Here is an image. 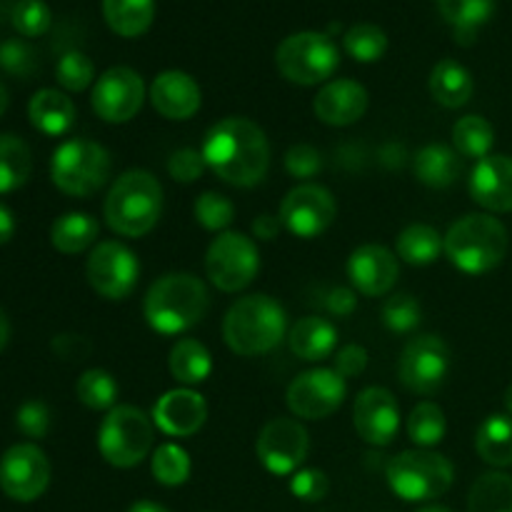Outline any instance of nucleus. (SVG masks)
I'll list each match as a JSON object with an SVG mask.
<instances>
[{
    "label": "nucleus",
    "instance_id": "42",
    "mask_svg": "<svg viewBox=\"0 0 512 512\" xmlns=\"http://www.w3.org/2000/svg\"><path fill=\"white\" fill-rule=\"evenodd\" d=\"M55 78L70 93H80V90H85L95 80V65L80 50H70L55 65Z\"/></svg>",
    "mask_w": 512,
    "mask_h": 512
},
{
    "label": "nucleus",
    "instance_id": "23",
    "mask_svg": "<svg viewBox=\"0 0 512 512\" xmlns=\"http://www.w3.org/2000/svg\"><path fill=\"white\" fill-rule=\"evenodd\" d=\"M200 85L183 70H165L150 85V103L163 118L188 120L200 108Z\"/></svg>",
    "mask_w": 512,
    "mask_h": 512
},
{
    "label": "nucleus",
    "instance_id": "20",
    "mask_svg": "<svg viewBox=\"0 0 512 512\" xmlns=\"http://www.w3.org/2000/svg\"><path fill=\"white\" fill-rule=\"evenodd\" d=\"M208 420L203 395L190 388L168 390L153 408V423L170 438H190Z\"/></svg>",
    "mask_w": 512,
    "mask_h": 512
},
{
    "label": "nucleus",
    "instance_id": "10",
    "mask_svg": "<svg viewBox=\"0 0 512 512\" xmlns=\"http://www.w3.org/2000/svg\"><path fill=\"white\" fill-rule=\"evenodd\" d=\"M260 270V253L253 238L243 233H220L205 255V273L223 293L248 288Z\"/></svg>",
    "mask_w": 512,
    "mask_h": 512
},
{
    "label": "nucleus",
    "instance_id": "44",
    "mask_svg": "<svg viewBox=\"0 0 512 512\" xmlns=\"http://www.w3.org/2000/svg\"><path fill=\"white\" fill-rule=\"evenodd\" d=\"M420 320H423V310L413 295L398 293L383 305V323L393 333H410V330L418 328Z\"/></svg>",
    "mask_w": 512,
    "mask_h": 512
},
{
    "label": "nucleus",
    "instance_id": "35",
    "mask_svg": "<svg viewBox=\"0 0 512 512\" xmlns=\"http://www.w3.org/2000/svg\"><path fill=\"white\" fill-rule=\"evenodd\" d=\"M468 512H512V478L505 473H485L475 480Z\"/></svg>",
    "mask_w": 512,
    "mask_h": 512
},
{
    "label": "nucleus",
    "instance_id": "50",
    "mask_svg": "<svg viewBox=\"0 0 512 512\" xmlns=\"http://www.w3.org/2000/svg\"><path fill=\"white\" fill-rule=\"evenodd\" d=\"M333 360H335V368H333L335 373L343 375L345 380L358 378V375L368 368V350H365L363 345L350 343V345H343V348L333 355Z\"/></svg>",
    "mask_w": 512,
    "mask_h": 512
},
{
    "label": "nucleus",
    "instance_id": "26",
    "mask_svg": "<svg viewBox=\"0 0 512 512\" xmlns=\"http://www.w3.org/2000/svg\"><path fill=\"white\" fill-rule=\"evenodd\" d=\"M460 165L458 153L443 143H430L420 148L413 158V173L428 188H450L455 180L460 178Z\"/></svg>",
    "mask_w": 512,
    "mask_h": 512
},
{
    "label": "nucleus",
    "instance_id": "11",
    "mask_svg": "<svg viewBox=\"0 0 512 512\" xmlns=\"http://www.w3.org/2000/svg\"><path fill=\"white\" fill-rule=\"evenodd\" d=\"M453 365L448 343L438 335H418L403 348L398 363L400 383L418 395H433L445 385Z\"/></svg>",
    "mask_w": 512,
    "mask_h": 512
},
{
    "label": "nucleus",
    "instance_id": "55",
    "mask_svg": "<svg viewBox=\"0 0 512 512\" xmlns=\"http://www.w3.org/2000/svg\"><path fill=\"white\" fill-rule=\"evenodd\" d=\"M8 340H10V320H8V315H5V310L0 308V353L5 350Z\"/></svg>",
    "mask_w": 512,
    "mask_h": 512
},
{
    "label": "nucleus",
    "instance_id": "4",
    "mask_svg": "<svg viewBox=\"0 0 512 512\" xmlns=\"http://www.w3.org/2000/svg\"><path fill=\"white\" fill-rule=\"evenodd\" d=\"M288 330L285 308L270 295H248L230 305L223 320V338L235 355H263L278 348Z\"/></svg>",
    "mask_w": 512,
    "mask_h": 512
},
{
    "label": "nucleus",
    "instance_id": "46",
    "mask_svg": "<svg viewBox=\"0 0 512 512\" xmlns=\"http://www.w3.org/2000/svg\"><path fill=\"white\" fill-rule=\"evenodd\" d=\"M328 490V475L318 468L298 470V473H293V478H290V493L298 500H303V503H320V500L328 495Z\"/></svg>",
    "mask_w": 512,
    "mask_h": 512
},
{
    "label": "nucleus",
    "instance_id": "29",
    "mask_svg": "<svg viewBox=\"0 0 512 512\" xmlns=\"http://www.w3.org/2000/svg\"><path fill=\"white\" fill-rule=\"evenodd\" d=\"M475 450L493 468L512 465V418L510 415H490L480 423L475 433Z\"/></svg>",
    "mask_w": 512,
    "mask_h": 512
},
{
    "label": "nucleus",
    "instance_id": "24",
    "mask_svg": "<svg viewBox=\"0 0 512 512\" xmlns=\"http://www.w3.org/2000/svg\"><path fill=\"white\" fill-rule=\"evenodd\" d=\"M288 345L295 358L305 363H320L325 358H333L338 348V328L328 318L308 315L298 320L288 333Z\"/></svg>",
    "mask_w": 512,
    "mask_h": 512
},
{
    "label": "nucleus",
    "instance_id": "2",
    "mask_svg": "<svg viewBox=\"0 0 512 512\" xmlns=\"http://www.w3.org/2000/svg\"><path fill=\"white\" fill-rule=\"evenodd\" d=\"M210 305L208 288L190 273H168L150 285L143 313L160 335H180L205 318Z\"/></svg>",
    "mask_w": 512,
    "mask_h": 512
},
{
    "label": "nucleus",
    "instance_id": "22",
    "mask_svg": "<svg viewBox=\"0 0 512 512\" xmlns=\"http://www.w3.org/2000/svg\"><path fill=\"white\" fill-rule=\"evenodd\" d=\"M313 110L320 123L345 128L358 123L368 110V90L348 78L330 80L313 100Z\"/></svg>",
    "mask_w": 512,
    "mask_h": 512
},
{
    "label": "nucleus",
    "instance_id": "37",
    "mask_svg": "<svg viewBox=\"0 0 512 512\" xmlns=\"http://www.w3.org/2000/svg\"><path fill=\"white\" fill-rule=\"evenodd\" d=\"M448 420H445L443 408L438 403H418L408 418V435L418 448H433L445 438Z\"/></svg>",
    "mask_w": 512,
    "mask_h": 512
},
{
    "label": "nucleus",
    "instance_id": "52",
    "mask_svg": "<svg viewBox=\"0 0 512 512\" xmlns=\"http://www.w3.org/2000/svg\"><path fill=\"white\" fill-rule=\"evenodd\" d=\"M280 228H283V223H280V215L263 213L253 220V238L265 240V243H268V240L278 238Z\"/></svg>",
    "mask_w": 512,
    "mask_h": 512
},
{
    "label": "nucleus",
    "instance_id": "25",
    "mask_svg": "<svg viewBox=\"0 0 512 512\" xmlns=\"http://www.w3.org/2000/svg\"><path fill=\"white\" fill-rule=\"evenodd\" d=\"M28 118L35 130L43 135L58 138L75 125V105L65 93L55 88H43L30 98Z\"/></svg>",
    "mask_w": 512,
    "mask_h": 512
},
{
    "label": "nucleus",
    "instance_id": "27",
    "mask_svg": "<svg viewBox=\"0 0 512 512\" xmlns=\"http://www.w3.org/2000/svg\"><path fill=\"white\" fill-rule=\"evenodd\" d=\"M473 75L458 60H440L430 73V93L443 108H463L473 98Z\"/></svg>",
    "mask_w": 512,
    "mask_h": 512
},
{
    "label": "nucleus",
    "instance_id": "47",
    "mask_svg": "<svg viewBox=\"0 0 512 512\" xmlns=\"http://www.w3.org/2000/svg\"><path fill=\"white\" fill-rule=\"evenodd\" d=\"M205 168H208V163H205L203 153L195 148H180L168 158L170 178L178 180V183H195L205 173Z\"/></svg>",
    "mask_w": 512,
    "mask_h": 512
},
{
    "label": "nucleus",
    "instance_id": "17",
    "mask_svg": "<svg viewBox=\"0 0 512 512\" xmlns=\"http://www.w3.org/2000/svg\"><path fill=\"white\" fill-rule=\"evenodd\" d=\"M308 430L293 418H273L260 430L255 453L263 468L273 475H293L308 458Z\"/></svg>",
    "mask_w": 512,
    "mask_h": 512
},
{
    "label": "nucleus",
    "instance_id": "6",
    "mask_svg": "<svg viewBox=\"0 0 512 512\" xmlns=\"http://www.w3.org/2000/svg\"><path fill=\"white\" fill-rule=\"evenodd\" d=\"M390 490L408 503H425L445 495L453 485L455 470L445 455L433 450H405L385 468Z\"/></svg>",
    "mask_w": 512,
    "mask_h": 512
},
{
    "label": "nucleus",
    "instance_id": "53",
    "mask_svg": "<svg viewBox=\"0 0 512 512\" xmlns=\"http://www.w3.org/2000/svg\"><path fill=\"white\" fill-rule=\"evenodd\" d=\"M15 233V215L5 203H0V245L8 243Z\"/></svg>",
    "mask_w": 512,
    "mask_h": 512
},
{
    "label": "nucleus",
    "instance_id": "1",
    "mask_svg": "<svg viewBox=\"0 0 512 512\" xmlns=\"http://www.w3.org/2000/svg\"><path fill=\"white\" fill-rule=\"evenodd\" d=\"M208 168L223 183L253 188L263 183L270 168V143L263 128L248 118H225L208 130L203 140Z\"/></svg>",
    "mask_w": 512,
    "mask_h": 512
},
{
    "label": "nucleus",
    "instance_id": "16",
    "mask_svg": "<svg viewBox=\"0 0 512 512\" xmlns=\"http://www.w3.org/2000/svg\"><path fill=\"white\" fill-rule=\"evenodd\" d=\"M145 100V83L128 65L108 68L93 85L90 105L105 123H128L140 113Z\"/></svg>",
    "mask_w": 512,
    "mask_h": 512
},
{
    "label": "nucleus",
    "instance_id": "12",
    "mask_svg": "<svg viewBox=\"0 0 512 512\" xmlns=\"http://www.w3.org/2000/svg\"><path fill=\"white\" fill-rule=\"evenodd\" d=\"M85 273L90 288L105 300H125L133 295L140 280V260L128 245L118 240H103L90 253Z\"/></svg>",
    "mask_w": 512,
    "mask_h": 512
},
{
    "label": "nucleus",
    "instance_id": "31",
    "mask_svg": "<svg viewBox=\"0 0 512 512\" xmlns=\"http://www.w3.org/2000/svg\"><path fill=\"white\" fill-rule=\"evenodd\" d=\"M103 15L113 33L138 38L153 25L155 0H103Z\"/></svg>",
    "mask_w": 512,
    "mask_h": 512
},
{
    "label": "nucleus",
    "instance_id": "3",
    "mask_svg": "<svg viewBox=\"0 0 512 512\" xmlns=\"http://www.w3.org/2000/svg\"><path fill=\"white\" fill-rule=\"evenodd\" d=\"M105 223L123 238H143L163 213V188L148 170H125L105 198Z\"/></svg>",
    "mask_w": 512,
    "mask_h": 512
},
{
    "label": "nucleus",
    "instance_id": "19",
    "mask_svg": "<svg viewBox=\"0 0 512 512\" xmlns=\"http://www.w3.org/2000/svg\"><path fill=\"white\" fill-rule=\"evenodd\" d=\"M398 275V258H395L393 250H388L385 245H360L358 250H353V255H350L348 260L350 283H353V288L358 290V293H363L365 298H380V295L390 293L393 285L398 283Z\"/></svg>",
    "mask_w": 512,
    "mask_h": 512
},
{
    "label": "nucleus",
    "instance_id": "15",
    "mask_svg": "<svg viewBox=\"0 0 512 512\" xmlns=\"http://www.w3.org/2000/svg\"><path fill=\"white\" fill-rule=\"evenodd\" d=\"M50 463L35 443H18L0 458V490L10 500L33 503L48 490Z\"/></svg>",
    "mask_w": 512,
    "mask_h": 512
},
{
    "label": "nucleus",
    "instance_id": "32",
    "mask_svg": "<svg viewBox=\"0 0 512 512\" xmlns=\"http://www.w3.org/2000/svg\"><path fill=\"white\" fill-rule=\"evenodd\" d=\"M213 373V355L203 343L183 338L170 350V375L183 385H198Z\"/></svg>",
    "mask_w": 512,
    "mask_h": 512
},
{
    "label": "nucleus",
    "instance_id": "58",
    "mask_svg": "<svg viewBox=\"0 0 512 512\" xmlns=\"http://www.w3.org/2000/svg\"><path fill=\"white\" fill-rule=\"evenodd\" d=\"M418 512H450L448 508H443V505H428V508L418 510Z\"/></svg>",
    "mask_w": 512,
    "mask_h": 512
},
{
    "label": "nucleus",
    "instance_id": "13",
    "mask_svg": "<svg viewBox=\"0 0 512 512\" xmlns=\"http://www.w3.org/2000/svg\"><path fill=\"white\" fill-rule=\"evenodd\" d=\"M278 215L288 233H293L295 238L310 240L323 235L333 225L335 215H338V203L323 185L303 183L295 185L285 195Z\"/></svg>",
    "mask_w": 512,
    "mask_h": 512
},
{
    "label": "nucleus",
    "instance_id": "40",
    "mask_svg": "<svg viewBox=\"0 0 512 512\" xmlns=\"http://www.w3.org/2000/svg\"><path fill=\"white\" fill-rule=\"evenodd\" d=\"M153 478L165 488H178L190 478V455L180 445L165 443L153 453Z\"/></svg>",
    "mask_w": 512,
    "mask_h": 512
},
{
    "label": "nucleus",
    "instance_id": "14",
    "mask_svg": "<svg viewBox=\"0 0 512 512\" xmlns=\"http://www.w3.org/2000/svg\"><path fill=\"white\" fill-rule=\"evenodd\" d=\"M348 395V380L333 368H315L300 373L288 385V408L290 413L303 420H323L333 415L343 405Z\"/></svg>",
    "mask_w": 512,
    "mask_h": 512
},
{
    "label": "nucleus",
    "instance_id": "51",
    "mask_svg": "<svg viewBox=\"0 0 512 512\" xmlns=\"http://www.w3.org/2000/svg\"><path fill=\"white\" fill-rule=\"evenodd\" d=\"M355 305H358V298H355V293L350 288H333L328 293V298H325V308L333 315H340V318L353 313Z\"/></svg>",
    "mask_w": 512,
    "mask_h": 512
},
{
    "label": "nucleus",
    "instance_id": "36",
    "mask_svg": "<svg viewBox=\"0 0 512 512\" xmlns=\"http://www.w3.org/2000/svg\"><path fill=\"white\" fill-rule=\"evenodd\" d=\"M495 143V130L483 115H465L453 128V145L458 155L473 160L488 158Z\"/></svg>",
    "mask_w": 512,
    "mask_h": 512
},
{
    "label": "nucleus",
    "instance_id": "7",
    "mask_svg": "<svg viewBox=\"0 0 512 512\" xmlns=\"http://www.w3.org/2000/svg\"><path fill=\"white\" fill-rule=\"evenodd\" d=\"M113 158L108 150L93 140H65L58 145L50 160V178L55 188L73 198H90L98 193L110 178Z\"/></svg>",
    "mask_w": 512,
    "mask_h": 512
},
{
    "label": "nucleus",
    "instance_id": "45",
    "mask_svg": "<svg viewBox=\"0 0 512 512\" xmlns=\"http://www.w3.org/2000/svg\"><path fill=\"white\" fill-rule=\"evenodd\" d=\"M35 65H38L35 50L25 40L10 38L0 43V68L5 73L15 75V78H28L35 73Z\"/></svg>",
    "mask_w": 512,
    "mask_h": 512
},
{
    "label": "nucleus",
    "instance_id": "21",
    "mask_svg": "<svg viewBox=\"0 0 512 512\" xmlns=\"http://www.w3.org/2000/svg\"><path fill=\"white\" fill-rule=\"evenodd\" d=\"M470 198L490 213H512V158L488 155L470 173Z\"/></svg>",
    "mask_w": 512,
    "mask_h": 512
},
{
    "label": "nucleus",
    "instance_id": "5",
    "mask_svg": "<svg viewBox=\"0 0 512 512\" xmlns=\"http://www.w3.org/2000/svg\"><path fill=\"white\" fill-rule=\"evenodd\" d=\"M450 263L468 275H483L498 268L508 253V228L488 213H473L450 225L443 238Z\"/></svg>",
    "mask_w": 512,
    "mask_h": 512
},
{
    "label": "nucleus",
    "instance_id": "43",
    "mask_svg": "<svg viewBox=\"0 0 512 512\" xmlns=\"http://www.w3.org/2000/svg\"><path fill=\"white\" fill-rule=\"evenodd\" d=\"M193 213H195V220H198L205 230L218 233V230H225L230 223H233L235 205L230 203L225 195L208 190V193H203L198 200H195Z\"/></svg>",
    "mask_w": 512,
    "mask_h": 512
},
{
    "label": "nucleus",
    "instance_id": "57",
    "mask_svg": "<svg viewBox=\"0 0 512 512\" xmlns=\"http://www.w3.org/2000/svg\"><path fill=\"white\" fill-rule=\"evenodd\" d=\"M505 408H508V415L512 418V383L508 385V390H505Z\"/></svg>",
    "mask_w": 512,
    "mask_h": 512
},
{
    "label": "nucleus",
    "instance_id": "38",
    "mask_svg": "<svg viewBox=\"0 0 512 512\" xmlns=\"http://www.w3.org/2000/svg\"><path fill=\"white\" fill-rule=\"evenodd\" d=\"M118 393L120 388L113 375L100 368L85 370L75 383V395L90 410H113Z\"/></svg>",
    "mask_w": 512,
    "mask_h": 512
},
{
    "label": "nucleus",
    "instance_id": "28",
    "mask_svg": "<svg viewBox=\"0 0 512 512\" xmlns=\"http://www.w3.org/2000/svg\"><path fill=\"white\" fill-rule=\"evenodd\" d=\"M440 15L453 25L455 40L463 45L473 43L478 30L493 18L495 0H438Z\"/></svg>",
    "mask_w": 512,
    "mask_h": 512
},
{
    "label": "nucleus",
    "instance_id": "41",
    "mask_svg": "<svg viewBox=\"0 0 512 512\" xmlns=\"http://www.w3.org/2000/svg\"><path fill=\"white\" fill-rule=\"evenodd\" d=\"M10 23L25 38H38V35L48 33L53 13L45 0H18L10 13Z\"/></svg>",
    "mask_w": 512,
    "mask_h": 512
},
{
    "label": "nucleus",
    "instance_id": "8",
    "mask_svg": "<svg viewBox=\"0 0 512 512\" xmlns=\"http://www.w3.org/2000/svg\"><path fill=\"white\" fill-rule=\"evenodd\" d=\"M153 423L135 405H115L98 430V450L113 468H135L153 448Z\"/></svg>",
    "mask_w": 512,
    "mask_h": 512
},
{
    "label": "nucleus",
    "instance_id": "30",
    "mask_svg": "<svg viewBox=\"0 0 512 512\" xmlns=\"http://www.w3.org/2000/svg\"><path fill=\"white\" fill-rule=\"evenodd\" d=\"M100 225L88 213H65L50 228V243L58 253L78 255L98 240Z\"/></svg>",
    "mask_w": 512,
    "mask_h": 512
},
{
    "label": "nucleus",
    "instance_id": "9",
    "mask_svg": "<svg viewBox=\"0 0 512 512\" xmlns=\"http://www.w3.org/2000/svg\"><path fill=\"white\" fill-rule=\"evenodd\" d=\"M275 65L290 83L318 85L333 78L340 65V53L330 35L303 30V33L288 35L278 45Z\"/></svg>",
    "mask_w": 512,
    "mask_h": 512
},
{
    "label": "nucleus",
    "instance_id": "48",
    "mask_svg": "<svg viewBox=\"0 0 512 512\" xmlns=\"http://www.w3.org/2000/svg\"><path fill=\"white\" fill-rule=\"evenodd\" d=\"M285 170L298 180L315 178V175L323 170V155H320L313 145H293V148L285 153Z\"/></svg>",
    "mask_w": 512,
    "mask_h": 512
},
{
    "label": "nucleus",
    "instance_id": "33",
    "mask_svg": "<svg viewBox=\"0 0 512 512\" xmlns=\"http://www.w3.org/2000/svg\"><path fill=\"white\" fill-rule=\"evenodd\" d=\"M33 173V155L18 135H0V195L23 188Z\"/></svg>",
    "mask_w": 512,
    "mask_h": 512
},
{
    "label": "nucleus",
    "instance_id": "18",
    "mask_svg": "<svg viewBox=\"0 0 512 512\" xmlns=\"http://www.w3.org/2000/svg\"><path fill=\"white\" fill-rule=\"evenodd\" d=\"M353 423L360 438L375 448H385L395 440L400 430L398 398L388 388L360 390L353 405Z\"/></svg>",
    "mask_w": 512,
    "mask_h": 512
},
{
    "label": "nucleus",
    "instance_id": "49",
    "mask_svg": "<svg viewBox=\"0 0 512 512\" xmlns=\"http://www.w3.org/2000/svg\"><path fill=\"white\" fill-rule=\"evenodd\" d=\"M15 423H18V430L28 438H45L50 430V410L48 405L40 403V400H28V403L20 405L18 415H15Z\"/></svg>",
    "mask_w": 512,
    "mask_h": 512
},
{
    "label": "nucleus",
    "instance_id": "34",
    "mask_svg": "<svg viewBox=\"0 0 512 512\" xmlns=\"http://www.w3.org/2000/svg\"><path fill=\"white\" fill-rule=\"evenodd\" d=\"M443 253V235L425 223H413L398 235V255L410 265H430Z\"/></svg>",
    "mask_w": 512,
    "mask_h": 512
},
{
    "label": "nucleus",
    "instance_id": "56",
    "mask_svg": "<svg viewBox=\"0 0 512 512\" xmlns=\"http://www.w3.org/2000/svg\"><path fill=\"white\" fill-rule=\"evenodd\" d=\"M5 110H8V90H5L3 80H0V115H3Z\"/></svg>",
    "mask_w": 512,
    "mask_h": 512
},
{
    "label": "nucleus",
    "instance_id": "54",
    "mask_svg": "<svg viewBox=\"0 0 512 512\" xmlns=\"http://www.w3.org/2000/svg\"><path fill=\"white\" fill-rule=\"evenodd\" d=\"M128 512H170V510L163 508L160 503H153V500H138L135 505H130Z\"/></svg>",
    "mask_w": 512,
    "mask_h": 512
},
{
    "label": "nucleus",
    "instance_id": "39",
    "mask_svg": "<svg viewBox=\"0 0 512 512\" xmlns=\"http://www.w3.org/2000/svg\"><path fill=\"white\" fill-rule=\"evenodd\" d=\"M343 45L350 58L358 60V63H375L388 50V35L378 25L358 23L345 33Z\"/></svg>",
    "mask_w": 512,
    "mask_h": 512
}]
</instances>
